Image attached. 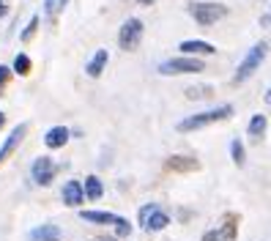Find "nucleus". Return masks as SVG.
<instances>
[{
  "instance_id": "1",
  "label": "nucleus",
  "mask_w": 271,
  "mask_h": 241,
  "mask_svg": "<svg viewBox=\"0 0 271 241\" xmlns=\"http://www.w3.org/2000/svg\"><path fill=\"white\" fill-rule=\"evenodd\" d=\"M230 115H233V104H222V107H214V110H208V113H194V115H189V118L178 121L176 129L178 132H194V129H203V126H211V123H216V121L230 118Z\"/></svg>"
},
{
  "instance_id": "2",
  "label": "nucleus",
  "mask_w": 271,
  "mask_h": 241,
  "mask_svg": "<svg viewBox=\"0 0 271 241\" xmlns=\"http://www.w3.org/2000/svg\"><path fill=\"white\" fill-rule=\"evenodd\" d=\"M189 14L194 17V22L198 25H203V28H211V25H216L222 17H228V6L224 3H214V0H192L189 3Z\"/></svg>"
},
{
  "instance_id": "3",
  "label": "nucleus",
  "mask_w": 271,
  "mask_h": 241,
  "mask_svg": "<svg viewBox=\"0 0 271 241\" xmlns=\"http://www.w3.org/2000/svg\"><path fill=\"white\" fill-rule=\"evenodd\" d=\"M266 52H268V44H266V41H258L255 47H250V52L244 55V61H241L238 72H236V82H244L246 77H252V74L258 72V66L263 63Z\"/></svg>"
},
{
  "instance_id": "4",
  "label": "nucleus",
  "mask_w": 271,
  "mask_h": 241,
  "mask_svg": "<svg viewBox=\"0 0 271 241\" xmlns=\"http://www.w3.org/2000/svg\"><path fill=\"white\" fill-rule=\"evenodd\" d=\"M203 69H206L203 61H198V58H186V55L170 58V61L159 63V74H167V77H172V74H198V72H203Z\"/></svg>"
},
{
  "instance_id": "5",
  "label": "nucleus",
  "mask_w": 271,
  "mask_h": 241,
  "mask_svg": "<svg viewBox=\"0 0 271 241\" xmlns=\"http://www.w3.org/2000/svg\"><path fill=\"white\" fill-rule=\"evenodd\" d=\"M142 33H146L142 22L137 20V17H129V20L120 25V31H118V44H120V50H126V52L137 50V47H140V41H142Z\"/></svg>"
},
{
  "instance_id": "6",
  "label": "nucleus",
  "mask_w": 271,
  "mask_h": 241,
  "mask_svg": "<svg viewBox=\"0 0 271 241\" xmlns=\"http://www.w3.org/2000/svg\"><path fill=\"white\" fill-rule=\"evenodd\" d=\"M30 175L38 186H50L55 178V162L50 159V156H38V159L30 164Z\"/></svg>"
},
{
  "instance_id": "7",
  "label": "nucleus",
  "mask_w": 271,
  "mask_h": 241,
  "mask_svg": "<svg viewBox=\"0 0 271 241\" xmlns=\"http://www.w3.org/2000/svg\"><path fill=\"white\" fill-rule=\"evenodd\" d=\"M60 197L66 205H82L88 197H85V186L80 184V181H66L60 189Z\"/></svg>"
},
{
  "instance_id": "8",
  "label": "nucleus",
  "mask_w": 271,
  "mask_h": 241,
  "mask_svg": "<svg viewBox=\"0 0 271 241\" xmlns=\"http://www.w3.org/2000/svg\"><path fill=\"white\" fill-rule=\"evenodd\" d=\"M178 47H181V55H186V58H192V55H214V52H216L214 44L200 41V39H186V41H181Z\"/></svg>"
},
{
  "instance_id": "9",
  "label": "nucleus",
  "mask_w": 271,
  "mask_h": 241,
  "mask_svg": "<svg viewBox=\"0 0 271 241\" xmlns=\"http://www.w3.org/2000/svg\"><path fill=\"white\" fill-rule=\"evenodd\" d=\"M25 132H28V126H25V123H20V126H16L14 132L8 134V140H6L3 145H0V164H3V162L8 159V156L14 154V151H16V145L22 143V137H25Z\"/></svg>"
},
{
  "instance_id": "10",
  "label": "nucleus",
  "mask_w": 271,
  "mask_h": 241,
  "mask_svg": "<svg viewBox=\"0 0 271 241\" xmlns=\"http://www.w3.org/2000/svg\"><path fill=\"white\" fill-rule=\"evenodd\" d=\"M60 227L58 225H38L30 230V241H60Z\"/></svg>"
},
{
  "instance_id": "11",
  "label": "nucleus",
  "mask_w": 271,
  "mask_h": 241,
  "mask_svg": "<svg viewBox=\"0 0 271 241\" xmlns=\"http://www.w3.org/2000/svg\"><path fill=\"white\" fill-rule=\"evenodd\" d=\"M44 143H47V148H63V145L68 143V129L66 126H52L47 132V137H44Z\"/></svg>"
},
{
  "instance_id": "12",
  "label": "nucleus",
  "mask_w": 271,
  "mask_h": 241,
  "mask_svg": "<svg viewBox=\"0 0 271 241\" xmlns=\"http://www.w3.org/2000/svg\"><path fill=\"white\" fill-rule=\"evenodd\" d=\"M80 216H82L85 222H94V225H115V222H118V216L110 214V211H82Z\"/></svg>"
},
{
  "instance_id": "13",
  "label": "nucleus",
  "mask_w": 271,
  "mask_h": 241,
  "mask_svg": "<svg viewBox=\"0 0 271 241\" xmlns=\"http://www.w3.org/2000/svg\"><path fill=\"white\" fill-rule=\"evenodd\" d=\"M107 66V50H99L94 58L88 61V66H85V72H88V77H102V72H104Z\"/></svg>"
},
{
  "instance_id": "14",
  "label": "nucleus",
  "mask_w": 271,
  "mask_h": 241,
  "mask_svg": "<svg viewBox=\"0 0 271 241\" xmlns=\"http://www.w3.org/2000/svg\"><path fill=\"white\" fill-rule=\"evenodd\" d=\"M167 167L178 170V173H186V170H200V162L189 159V156H170V159H167Z\"/></svg>"
},
{
  "instance_id": "15",
  "label": "nucleus",
  "mask_w": 271,
  "mask_h": 241,
  "mask_svg": "<svg viewBox=\"0 0 271 241\" xmlns=\"http://www.w3.org/2000/svg\"><path fill=\"white\" fill-rule=\"evenodd\" d=\"M167 225H170V216H167L162 208H156L151 216H148V222H146V230H148V233H156V230H164Z\"/></svg>"
},
{
  "instance_id": "16",
  "label": "nucleus",
  "mask_w": 271,
  "mask_h": 241,
  "mask_svg": "<svg viewBox=\"0 0 271 241\" xmlns=\"http://www.w3.org/2000/svg\"><path fill=\"white\" fill-rule=\"evenodd\" d=\"M82 186H85V197H88V200H99V197L104 195V184H102V178H96V175H88Z\"/></svg>"
},
{
  "instance_id": "17",
  "label": "nucleus",
  "mask_w": 271,
  "mask_h": 241,
  "mask_svg": "<svg viewBox=\"0 0 271 241\" xmlns=\"http://www.w3.org/2000/svg\"><path fill=\"white\" fill-rule=\"evenodd\" d=\"M230 156H233V162L238 164V167L246 164V154H244V143H241V140H233V143H230Z\"/></svg>"
},
{
  "instance_id": "18",
  "label": "nucleus",
  "mask_w": 271,
  "mask_h": 241,
  "mask_svg": "<svg viewBox=\"0 0 271 241\" xmlns=\"http://www.w3.org/2000/svg\"><path fill=\"white\" fill-rule=\"evenodd\" d=\"M266 132V115H252L250 118V134L252 137H260Z\"/></svg>"
},
{
  "instance_id": "19",
  "label": "nucleus",
  "mask_w": 271,
  "mask_h": 241,
  "mask_svg": "<svg viewBox=\"0 0 271 241\" xmlns=\"http://www.w3.org/2000/svg\"><path fill=\"white\" fill-rule=\"evenodd\" d=\"M14 72L22 74V77H25V74H30V58H28L25 52H20V55L14 58Z\"/></svg>"
},
{
  "instance_id": "20",
  "label": "nucleus",
  "mask_w": 271,
  "mask_h": 241,
  "mask_svg": "<svg viewBox=\"0 0 271 241\" xmlns=\"http://www.w3.org/2000/svg\"><path fill=\"white\" fill-rule=\"evenodd\" d=\"M129 233H132V222L118 216V222H115V238H126Z\"/></svg>"
},
{
  "instance_id": "21",
  "label": "nucleus",
  "mask_w": 271,
  "mask_h": 241,
  "mask_svg": "<svg viewBox=\"0 0 271 241\" xmlns=\"http://www.w3.org/2000/svg\"><path fill=\"white\" fill-rule=\"evenodd\" d=\"M159 205L156 203H148V205H142L140 211H137V222H140V227H146V222H148V216L154 214V211H156Z\"/></svg>"
},
{
  "instance_id": "22",
  "label": "nucleus",
  "mask_w": 271,
  "mask_h": 241,
  "mask_svg": "<svg viewBox=\"0 0 271 241\" xmlns=\"http://www.w3.org/2000/svg\"><path fill=\"white\" fill-rule=\"evenodd\" d=\"M211 93H214V88H211V85H192L186 96L189 99H200V96H211Z\"/></svg>"
},
{
  "instance_id": "23",
  "label": "nucleus",
  "mask_w": 271,
  "mask_h": 241,
  "mask_svg": "<svg viewBox=\"0 0 271 241\" xmlns=\"http://www.w3.org/2000/svg\"><path fill=\"white\" fill-rule=\"evenodd\" d=\"M66 3H68V0H44V11L52 17V14H58V11H60Z\"/></svg>"
},
{
  "instance_id": "24",
  "label": "nucleus",
  "mask_w": 271,
  "mask_h": 241,
  "mask_svg": "<svg viewBox=\"0 0 271 241\" xmlns=\"http://www.w3.org/2000/svg\"><path fill=\"white\" fill-rule=\"evenodd\" d=\"M36 28H38V17H33V20L30 22H28V28H25V31H22V41H30L33 39V33H36Z\"/></svg>"
},
{
  "instance_id": "25",
  "label": "nucleus",
  "mask_w": 271,
  "mask_h": 241,
  "mask_svg": "<svg viewBox=\"0 0 271 241\" xmlns=\"http://www.w3.org/2000/svg\"><path fill=\"white\" fill-rule=\"evenodd\" d=\"M203 241H222V230H208L203 236Z\"/></svg>"
},
{
  "instance_id": "26",
  "label": "nucleus",
  "mask_w": 271,
  "mask_h": 241,
  "mask_svg": "<svg viewBox=\"0 0 271 241\" xmlns=\"http://www.w3.org/2000/svg\"><path fill=\"white\" fill-rule=\"evenodd\" d=\"M8 82V66H0V88Z\"/></svg>"
},
{
  "instance_id": "27",
  "label": "nucleus",
  "mask_w": 271,
  "mask_h": 241,
  "mask_svg": "<svg viewBox=\"0 0 271 241\" xmlns=\"http://www.w3.org/2000/svg\"><path fill=\"white\" fill-rule=\"evenodd\" d=\"M137 3H140V6H154L156 0H137Z\"/></svg>"
},
{
  "instance_id": "28",
  "label": "nucleus",
  "mask_w": 271,
  "mask_h": 241,
  "mask_svg": "<svg viewBox=\"0 0 271 241\" xmlns=\"http://www.w3.org/2000/svg\"><path fill=\"white\" fill-rule=\"evenodd\" d=\"M0 14H6V6H3V0H0Z\"/></svg>"
},
{
  "instance_id": "29",
  "label": "nucleus",
  "mask_w": 271,
  "mask_h": 241,
  "mask_svg": "<svg viewBox=\"0 0 271 241\" xmlns=\"http://www.w3.org/2000/svg\"><path fill=\"white\" fill-rule=\"evenodd\" d=\"M266 102L271 104V88H268V93H266Z\"/></svg>"
},
{
  "instance_id": "30",
  "label": "nucleus",
  "mask_w": 271,
  "mask_h": 241,
  "mask_svg": "<svg viewBox=\"0 0 271 241\" xmlns=\"http://www.w3.org/2000/svg\"><path fill=\"white\" fill-rule=\"evenodd\" d=\"M3 123H6V115H3V113H0V126H3Z\"/></svg>"
},
{
  "instance_id": "31",
  "label": "nucleus",
  "mask_w": 271,
  "mask_h": 241,
  "mask_svg": "<svg viewBox=\"0 0 271 241\" xmlns=\"http://www.w3.org/2000/svg\"><path fill=\"white\" fill-rule=\"evenodd\" d=\"M96 241H118V238H96Z\"/></svg>"
}]
</instances>
